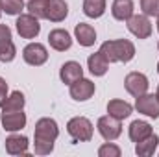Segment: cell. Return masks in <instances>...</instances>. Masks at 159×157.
Wrapping results in <instances>:
<instances>
[{
	"instance_id": "2e32d148",
	"label": "cell",
	"mask_w": 159,
	"mask_h": 157,
	"mask_svg": "<svg viewBox=\"0 0 159 157\" xmlns=\"http://www.w3.org/2000/svg\"><path fill=\"white\" fill-rule=\"evenodd\" d=\"M152 133H154V129H152L150 122H146V120H133L129 124V129H128V135H129L131 142H139V141L150 137Z\"/></svg>"
},
{
	"instance_id": "d4e9b609",
	"label": "cell",
	"mask_w": 159,
	"mask_h": 157,
	"mask_svg": "<svg viewBox=\"0 0 159 157\" xmlns=\"http://www.w3.org/2000/svg\"><path fill=\"white\" fill-rule=\"evenodd\" d=\"M0 7L6 15H20L24 9V0H0Z\"/></svg>"
},
{
	"instance_id": "277c9868",
	"label": "cell",
	"mask_w": 159,
	"mask_h": 157,
	"mask_svg": "<svg viewBox=\"0 0 159 157\" xmlns=\"http://www.w3.org/2000/svg\"><path fill=\"white\" fill-rule=\"evenodd\" d=\"M15 28H17V34L22 37V39H35L41 32V24L39 19L26 13V15H19L17 22H15Z\"/></svg>"
},
{
	"instance_id": "f546056e",
	"label": "cell",
	"mask_w": 159,
	"mask_h": 157,
	"mask_svg": "<svg viewBox=\"0 0 159 157\" xmlns=\"http://www.w3.org/2000/svg\"><path fill=\"white\" fill-rule=\"evenodd\" d=\"M6 94H7V83L4 78H0V98H4Z\"/></svg>"
},
{
	"instance_id": "cb8c5ba5",
	"label": "cell",
	"mask_w": 159,
	"mask_h": 157,
	"mask_svg": "<svg viewBox=\"0 0 159 157\" xmlns=\"http://www.w3.org/2000/svg\"><path fill=\"white\" fill-rule=\"evenodd\" d=\"M46 6H48V0H30L26 4L28 13L37 19H46Z\"/></svg>"
},
{
	"instance_id": "9c48e42d",
	"label": "cell",
	"mask_w": 159,
	"mask_h": 157,
	"mask_svg": "<svg viewBox=\"0 0 159 157\" xmlns=\"http://www.w3.org/2000/svg\"><path fill=\"white\" fill-rule=\"evenodd\" d=\"M135 109L141 113V115H146L150 118H159V100L156 94H141L137 96V102H135Z\"/></svg>"
},
{
	"instance_id": "484cf974",
	"label": "cell",
	"mask_w": 159,
	"mask_h": 157,
	"mask_svg": "<svg viewBox=\"0 0 159 157\" xmlns=\"http://www.w3.org/2000/svg\"><path fill=\"white\" fill-rule=\"evenodd\" d=\"M15 56H17V48H15L13 41L0 43V61H2V63H9V61H13Z\"/></svg>"
},
{
	"instance_id": "4fadbf2b",
	"label": "cell",
	"mask_w": 159,
	"mask_h": 157,
	"mask_svg": "<svg viewBox=\"0 0 159 157\" xmlns=\"http://www.w3.org/2000/svg\"><path fill=\"white\" fill-rule=\"evenodd\" d=\"M69 15V6L65 0H48L46 6V20L50 22H61Z\"/></svg>"
},
{
	"instance_id": "6da1fadb",
	"label": "cell",
	"mask_w": 159,
	"mask_h": 157,
	"mask_svg": "<svg viewBox=\"0 0 159 157\" xmlns=\"http://www.w3.org/2000/svg\"><path fill=\"white\" fill-rule=\"evenodd\" d=\"M59 135L57 122L54 118H39L35 122V131H34V150L37 155H48L54 150V142Z\"/></svg>"
},
{
	"instance_id": "ffe728a7",
	"label": "cell",
	"mask_w": 159,
	"mask_h": 157,
	"mask_svg": "<svg viewBox=\"0 0 159 157\" xmlns=\"http://www.w3.org/2000/svg\"><path fill=\"white\" fill-rule=\"evenodd\" d=\"M24 104H26V100H24V94L20 91H13L9 96L0 98L2 111H20V109H24Z\"/></svg>"
},
{
	"instance_id": "8992f818",
	"label": "cell",
	"mask_w": 159,
	"mask_h": 157,
	"mask_svg": "<svg viewBox=\"0 0 159 157\" xmlns=\"http://www.w3.org/2000/svg\"><path fill=\"white\" fill-rule=\"evenodd\" d=\"M22 57H24V61H26L28 65H32V67H41V65H44L46 59H48V50H46V46L41 44V43H30V44L24 46Z\"/></svg>"
},
{
	"instance_id": "83f0119b",
	"label": "cell",
	"mask_w": 159,
	"mask_h": 157,
	"mask_svg": "<svg viewBox=\"0 0 159 157\" xmlns=\"http://www.w3.org/2000/svg\"><path fill=\"white\" fill-rule=\"evenodd\" d=\"M141 9L146 17H159V0H141Z\"/></svg>"
},
{
	"instance_id": "3957f363",
	"label": "cell",
	"mask_w": 159,
	"mask_h": 157,
	"mask_svg": "<svg viewBox=\"0 0 159 157\" xmlns=\"http://www.w3.org/2000/svg\"><path fill=\"white\" fill-rule=\"evenodd\" d=\"M67 133L76 142H89L93 139V124L85 117H74L67 122Z\"/></svg>"
},
{
	"instance_id": "9a60e30c",
	"label": "cell",
	"mask_w": 159,
	"mask_h": 157,
	"mask_svg": "<svg viewBox=\"0 0 159 157\" xmlns=\"http://www.w3.org/2000/svg\"><path fill=\"white\" fill-rule=\"evenodd\" d=\"M74 37L80 43V46L89 48V46H93L96 43V32H94V28L91 24L80 22V24H76V28H74Z\"/></svg>"
},
{
	"instance_id": "7c38bea8",
	"label": "cell",
	"mask_w": 159,
	"mask_h": 157,
	"mask_svg": "<svg viewBox=\"0 0 159 157\" xmlns=\"http://www.w3.org/2000/svg\"><path fill=\"white\" fill-rule=\"evenodd\" d=\"M48 43L54 50L57 52H65L72 46V37L67 30H61V28H56L48 34Z\"/></svg>"
},
{
	"instance_id": "7402d4cb",
	"label": "cell",
	"mask_w": 159,
	"mask_h": 157,
	"mask_svg": "<svg viewBox=\"0 0 159 157\" xmlns=\"http://www.w3.org/2000/svg\"><path fill=\"white\" fill-rule=\"evenodd\" d=\"M111 15L117 20H128L133 15V2L131 0H115L111 4Z\"/></svg>"
},
{
	"instance_id": "e575fe53",
	"label": "cell",
	"mask_w": 159,
	"mask_h": 157,
	"mask_svg": "<svg viewBox=\"0 0 159 157\" xmlns=\"http://www.w3.org/2000/svg\"><path fill=\"white\" fill-rule=\"evenodd\" d=\"M157 50H159V43H157Z\"/></svg>"
},
{
	"instance_id": "7a4b0ae2",
	"label": "cell",
	"mask_w": 159,
	"mask_h": 157,
	"mask_svg": "<svg viewBox=\"0 0 159 157\" xmlns=\"http://www.w3.org/2000/svg\"><path fill=\"white\" fill-rule=\"evenodd\" d=\"M100 52L109 63H128L135 57V44L128 39L106 41L102 43Z\"/></svg>"
},
{
	"instance_id": "52a82bcc",
	"label": "cell",
	"mask_w": 159,
	"mask_h": 157,
	"mask_svg": "<svg viewBox=\"0 0 159 157\" xmlns=\"http://www.w3.org/2000/svg\"><path fill=\"white\" fill-rule=\"evenodd\" d=\"M126 22H128V30L137 39H148L152 35V22L144 13L143 15H131Z\"/></svg>"
},
{
	"instance_id": "d6a6232c",
	"label": "cell",
	"mask_w": 159,
	"mask_h": 157,
	"mask_svg": "<svg viewBox=\"0 0 159 157\" xmlns=\"http://www.w3.org/2000/svg\"><path fill=\"white\" fill-rule=\"evenodd\" d=\"M2 13H4V11H2V7H0V15H2Z\"/></svg>"
},
{
	"instance_id": "30bf717a",
	"label": "cell",
	"mask_w": 159,
	"mask_h": 157,
	"mask_svg": "<svg viewBox=\"0 0 159 157\" xmlns=\"http://www.w3.org/2000/svg\"><path fill=\"white\" fill-rule=\"evenodd\" d=\"M96 91V85L87 78H80L74 83H70V96L76 102H87Z\"/></svg>"
},
{
	"instance_id": "d6986e66",
	"label": "cell",
	"mask_w": 159,
	"mask_h": 157,
	"mask_svg": "<svg viewBox=\"0 0 159 157\" xmlns=\"http://www.w3.org/2000/svg\"><path fill=\"white\" fill-rule=\"evenodd\" d=\"M87 67H89V70H91L93 76H104L107 72V69H109V61L98 50V52H94V54H91L87 57Z\"/></svg>"
},
{
	"instance_id": "4dcf8cb0",
	"label": "cell",
	"mask_w": 159,
	"mask_h": 157,
	"mask_svg": "<svg viewBox=\"0 0 159 157\" xmlns=\"http://www.w3.org/2000/svg\"><path fill=\"white\" fill-rule=\"evenodd\" d=\"M156 96H157V100H159V85H157V92H156Z\"/></svg>"
},
{
	"instance_id": "5bb4252c",
	"label": "cell",
	"mask_w": 159,
	"mask_h": 157,
	"mask_svg": "<svg viewBox=\"0 0 159 157\" xmlns=\"http://www.w3.org/2000/svg\"><path fill=\"white\" fill-rule=\"evenodd\" d=\"M59 78H61V81L65 85H70L76 79L83 78V69H81V65H80L78 61H67L59 69Z\"/></svg>"
},
{
	"instance_id": "836d02e7",
	"label": "cell",
	"mask_w": 159,
	"mask_h": 157,
	"mask_svg": "<svg viewBox=\"0 0 159 157\" xmlns=\"http://www.w3.org/2000/svg\"><path fill=\"white\" fill-rule=\"evenodd\" d=\"M157 74H159V63H157Z\"/></svg>"
},
{
	"instance_id": "1f68e13d",
	"label": "cell",
	"mask_w": 159,
	"mask_h": 157,
	"mask_svg": "<svg viewBox=\"0 0 159 157\" xmlns=\"http://www.w3.org/2000/svg\"><path fill=\"white\" fill-rule=\"evenodd\" d=\"M157 32H159V17H157Z\"/></svg>"
},
{
	"instance_id": "603a6c76",
	"label": "cell",
	"mask_w": 159,
	"mask_h": 157,
	"mask_svg": "<svg viewBox=\"0 0 159 157\" xmlns=\"http://www.w3.org/2000/svg\"><path fill=\"white\" fill-rule=\"evenodd\" d=\"M83 13L89 19H100L106 13V0H83Z\"/></svg>"
},
{
	"instance_id": "44dd1931",
	"label": "cell",
	"mask_w": 159,
	"mask_h": 157,
	"mask_svg": "<svg viewBox=\"0 0 159 157\" xmlns=\"http://www.w3.org/2000/svg\"><path fill=\"white\" fill-rule=\"evenodd\" d=\"M157 144H159V137L156 133H152L150 137L135 142V154L141 157H148V155H154V152L157 150Z\"/></svg>"
},
{
	"instance_id": "8fae6325",
	"label": "cell",
	"mask_w": 159,
	"mask_h": 157,
	"mask_svg": "<svg viewBox=\"0 0 159 157\" xmlns=\"http://www.w3.org/2000/svg\"><path fill=\"white\" fill-rule=\"evenodd\" d=\"M0 122H2V128L6 131H19L26 126V115L20 111H4L2 117H0Z\"/></svg>"
},
{
	"instance_id": "ac0fdd59",
	"label": "cell",
	"mask_w": 159,
	"mask_h": 157,
	"mask_svg": "<svg viewBox=\"0 0 159 157\" xmlns=\"http://www.w3.org/2000/svg\"><path fill=\"white\" fill-rule=\"evenodd\" d=\"M131 111H133L131 104H128V102H124V100L115 98V100H109V102H107V115H111L113 118H117L120 122H122L124 118L129 117Z\"/></svg>"
},
{
	"instance_id": "e0dca14e",
	"label": "cell",
	"mask_w": 159,
	"mask_h": 157,
	"mask_svg": "<svg viewBox=\"0 0 159 157\" xmlns=\"http://www.w3.org/2000/svg\"><path fill=\"white\" fill-rule=\"evenodd\" d=\"M28 137L24 135H9L6 139V152L9 155H24L28 152Z\"/></svg>"
},
{
	"instance_id": "f1b7e54d",
	"label": "cell",
	"mask_w": 159,
	"mask_h": 157,
	"mask_svg": "<svg viewBox=\"0 0 159 157\" xmlns=\"http://www.w3.org/2000/svg\"><path fill=\"white\" fill-rule=\"evenodd\" d=\"M11 41V28L6 24H0V43Z\"/></svg>"
},
{
	"instance_id": "5b68a950",
	"label": "cell",
	"mask_w": 159,
	"mask_h": 157,
	"mask_svg": "<svg viewBox=\"0 0 159 157\" xmlns=\"http://www.w3.org/2000/svg\"><path fill=\"white\" fill-rule=\"evenodd\" d=\"M96 128H98V133L102 135L104 141H115V139H119L120 133H122V124H120V120L113 118L111 115H106V117L98 118Z\"/></svg>"
},
{
	"instance_id": "4316f807",
	"label": "cell",
	"mask_w": 159,
	"mask_h": 157,
	"mask_svg": "<svg viewBox=\"0 0 159 157\" xmlns=\"http://www.w3.org/2000/svg\"><path fill=\"white\" fill-rule=\"evenodd\" d=\"M122 150H120L117 144H113L111 141H107L106 144H102L98 148V155L100 157H120Z\"/></svg>"
},
{
	"instance_id": "ba28073f",
	"label": "cell",
	"mask_w": 159,
	"mask_h": 157,
	"mask_svg": "<svg viewBox=\"0 0 159 157\" xmlns=\"http://www.w3.org/2000/svg\"><path fill=\"white\" fill-rule=\"evenodd\" d=\"M148 78L143 74V72H129L126 78H124V87L126 91L131 94V96H141L144 92H148Z\"/></svg>"
}]
</instances>
